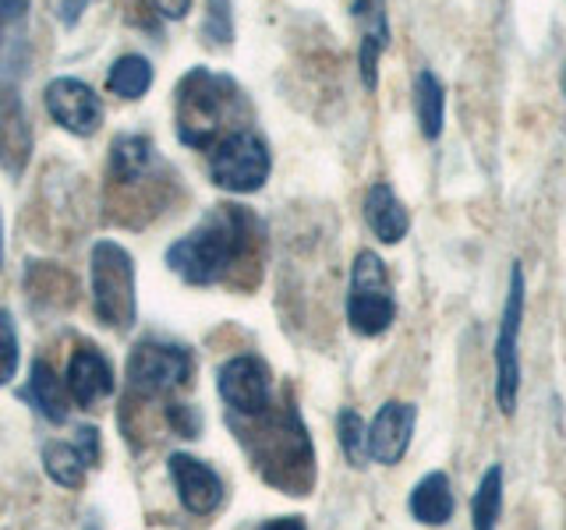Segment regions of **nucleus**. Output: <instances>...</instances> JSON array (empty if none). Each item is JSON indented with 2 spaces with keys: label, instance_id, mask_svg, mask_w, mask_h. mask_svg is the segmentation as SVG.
I'll use <instances>...</instances> for the list:
<instances>
[{
  "label": "nucleus",
  "instance_id": "21",
  "mask_svg": "<svg viewBox=\"0 0 566 530\" xmlns=\"http://www.w3.org/2000/svg\"><path fill=\"white\" fill-rule=\"evenodd\" d=\"M153 167V141L146 135H117L111 146V177L117 184H135Z\"/></svg>",
  "mask_w": 566,
  "mask_h": 530
},
{
  "label": "nucleus",
  "instance_id": "13",
  "mask_svg": "<svg viewBox=\"0 0 566 530\" xmlns=\"http://www.w3.org/2000/svg\"><path fill=\"white\" fill-rule=\"evenodd\" d=\"M354 22H358V71L368 93L379 88V61L389 50V14L386 0H354Z\"/></svg>",
  "mask_w": 566,
  "mask_h": 530
},
{
  "label": "nucleus",
  "instance_id": "2",
  "mask_svg": "<svg viewBox=\"0 0 566 530\" xmlns=\"http://www.w3.org/2000/svg\"><path fill=\"white\" fill-rule=\"evenodd\" d=\"M524 311H527V273L524 262L513 258L510 262V276H506V297H503V311H500V329H495V406H500L503 417L517 414L521 403V336H524Z\"/></svg>",
  "mask_w": 566,
  "mask_h": 530
},
{
  "label": "nucleus",
  "instance_id": "29",
  "mask_svg": "<svg viewBox=\"0 0 566 530\" xmlns=\"http://www.w3.org/2000/svg\"><path fill=\"white\" fill-rule=\"evenodd\" d=\"M25 8H29V0H0V35H4L11 22H18V18L25 14Z\"/></svg>",
  "mask_w": 566,
  "mask_h": 530
},
{
  "label": "nucleus",
  "instance_id": "10",
  "mask_svg": "<svg viewBox=\"0 0 566 530\" xmlns=\"http://www.w3.org/2000/svg\"><path fill=\"white\" fill-rule=\"evenodd\" d=\"M418 428V406L407 400H386L368 421V459L379 467H397L407 456Z\"/></svg>",
  "mask_w": 566,
  "mask_h": 530
},
{
  "label": "nucleus",
  "instance_id": "25",
  "mask_svg": "<svg viewBox=\"0 0 566 530\" xmlns=\"http://www.w3.org/2000/svg\"><path fill=\"white\" fill-rule=\"evenodd\" d=\"M18 361H22V350H18V329L11 311H0V385H8L18 375Z\"/></svg>",
  "mask_w": 566,
  "mask_h": 530
},
{
  "label": "nucleus",
  "instance_id": "4",
  "mask_svg": "<svg viewBox=\"0 0 566 530\" xmlns=\"http://www.w3.org/2000/svg\"><path fill=\"white\" fill-rule=\"evenodd\" d=\"M347 326L350 332L376 340L386 336L397 322V294L389 283L386 262L376 252H358L350 262V283H347Z\"/></svg>",
  "mask_w": 566,
  "mask_h": 530
},
{
  "label": "nucleus",
  "instance_id": "20",
  "mask_svg": "<svg viewBox=\"0 0 566 530\" xmlns=\"http://www.w3.org/2000/svg\"><path fill=\"white\" fill-rule=\"evenodd\" d=\"M32 406H35V414L46 417L50 424H64L67 421V389L64 382L53 375V368L46 361H35L32 364V375H29V385H25V393H22Z\"/></svg>",
  "mask_w": 566,
  "mask_h": 530
},
{
  "label": "nucleus",
  "instance_id": "18",
  "mask_svg": "<svg viewBox=\"0 0 566 530\" xmlns=\"http://www.w3.org/2000/svg\"><path fill=\"white\" fill-rule=\"evenodd\" d=\"M29 149H32V135L22 114V103L11 93L0 96V167L8 173H22L29 163Z\"/></svg>",
  "mask_w": 566,
  "mask_h": 530
},
{
  "label": "nucleus",
  "instance_id": "9",
  "mask_svg": "<svg viewBox=\"0 0 566 530\" xmlns=\"http://www.w3.org/2000/svg\"><path fill=\"white\" fill-rule=\"evenodd\" d=\"M217 389L230 411L244 417H262L273 406L270 368L252 358V353H238V358L223 361L217 371Z\"/></svg>",
  "mask_w": 566,
  "mask_h": 530
},
{
  "label": "nucleus",
  "instance_id": "30",
  "mask_svg": "<svg viewBox=\"0 0 566 530\" xmlns=\"http://www.w3.org/2000/svg\"><path fill=\"white\" fill-rule=\"evenodd\" d=\"M149 4L164 18H170V22H177V18H185L191 11V0H149Z\"/></svg>",
  "mask_w": 566,
  "mask_h": 530
},
{
  "label": "nucleus",
  "instance_id": "7",
  "mask_svg": "<svg viewBox=\"0 0 566 530\" xmlns=\"http://www.w3.org/2000/svg\"><path fill=\"white\" fill-rule=\"evenodd\" d=\"M195 375V353L181 343L164 340H142L132 347L124 379H128V396L135 400H159L191 382Z\"/></svg>",
  "mask_w": 566,
  "mask_h": 530
},
{
  "label": "nucleus",
  "instance_id": "22",
  "mask_svg": "<svg viewBox=\"0 0 566 530\" xmlns=\"http://www.w3.org/2000/svg\"><path fill=\"white\" fill-rule=\"evenodd\" d=\"M153 85V64L142 57V53H124L111 64V75H106V88L120 99H142Z\"/></svg>",
  "mask_w": 566,
  "mask_h": 530
},
{
  "label": "nucleus",
  "instance_id": "33",
  "mask_svg": "<svg viewBox=\"0 0 566 530\" xmlns=\"http://www.w3.org/2000/svg\"><path fill=\"white\" fill-rule=\"evenodd\" d=\"M0 258H4V241H0Z\"/></svg>",
  "mask_w": 566,
  "mask_h": 530
},
{
  "label": "nucleus",
  "instance_id": "11",
  "mask_svg": "<svg viewBox=\"0 0 566 530\" xmlns=\"http://www.w3.org/2000/svg\"><path fill=\"white\" fill-rule=\"evenodd\" d=\"M46 114L53 124H61L64 131L88 138L99 131L103 124V99L96 96L93 85H85L82 78H53L46 85Z\"/></svg>",
  "mask_w": 566,
  "mask_h": 530
},
{
  "label": "nucleus",
  "instance_id": "19",
  "mask_svg": "<svg viewBox=\"0 0 566 530\" xmlns=\"http://www.w3.org/2000/svg\"><path fill=\"white\" fill-rule=\"evenodd\" d=\"M506 502V470L503 464H489L471 491V530H500Z\"/></svg>",
  "mask_w": 566,
  "mask_h": 530
},
{
  "label": "nucleus",
  "instance_id": "28",
  "mask_svg": "<svg viewBox=\"0 0 566 530\" xmlns=\"http://www.w3.org/2000/svg\"><path fill=\"white\" fill-rule=\"evenodd\" d=\"M71 446L78 449V456L85 459V467H99V432L93 428V424H82V428H75V442Z\"/></svg>",
  "mask_w": 566,
  "mask_h": 530
},
{
  "label": "nucleus",
  "instance_id": "15",
  "mask_svg": "<svg viewBox=\"0 0 566 530\" xmlns=\"http://www.w3.org/2000/svg\"><path fill=\"white\" fill-rule=\"evenodd\" d=\"M361 216H365V226L371 230V237L386 247L400 244L407 234H411V212H407L394 184H386V181L368 184L365 202H361Z\"/></svg>",
  "mask_w": 566,
  "mask_h": 530
},
{
  "label": "nucleus",
  "instance_id": "32",
  "mask_svg": "<svg viewBox=\"0 0 566 530\" xmlns=\"http://www.w3.org/2000/svg\"><path fill=\"white\" fill-rule=\"evenodd\" d=\"M559 88H563V96H566V57H563V78H559Z\"/></svg>",
  "mask_w": 566,
  "mask_h": 530
},
{
  "label": "nucleus",
  "instance_id": "8",
  "mask_svg": "<svg viewBox=\"0 0 566 530\" xmlns=\"http://www.w3.org/2000/svg\"><path fill=\"white\" fill-rule=\"evenodd\" d=\"M273 170V152L255 131H230L212 146L209 159V177L212 184L230 191V194H252L265 181H270Z\"/></svg>",
  "mask_w": 566,
  "mask_h": 530
},
{
  "label": "nucleus",
  "instance_id": "26",
  "mask_svg": "<svg viewBox=\"0 0 566 530\" xmlns=\"http://www.w3.org/2000/svg\"><path fill=\"white\" fill-rule=\"evenodd\" d=\"M202 35L209 43H230L234 40V22H230V0H209Z\"/></svg>",
  "mask_w": 566,
  "mask_h": 530
},
{
  "label": "nucleus",
  "instance_id": "3",
  "mask_svg": "<svg viewBox=\"0 0 566 530\" xmlns=\"http://www.w3.org/2000/svg\"><path fill=\"white\" fill-rule=\"evenodd\" d=\"M238 99V85L209 67H191L177 85V138L191 149H212L217 128Z\"/></svg>",
  "mask_w": 566,
  "mask_h": 530
},
{
  "label": "nucleus",
  "instance_id": "16",
  "mask_svg": "<svg viewBox=\"0 0 566 530\" xmlns=\"http://www.w3.org/2000/svg\"><path fill=\"white\" fill-rule=\"evenodd\" d=\"M407 512L421 527H447L457 517V491L447 470H429L418 477L411 495H407Z\"/></svg>",
  "mask_w": 566,
  "mask_h": 530
},
{
  "label": "nucleus",
  "instance_id": "24",
  "mask_svg": "<svg viewBox=\"0 0 566 530\" xmlns=\"http://www.w3.org/2000/svg\"><path fill=\"white\" fill-rule=\"evenodd\" d=\"M336 442H340L350 467L368 464V424L354 406H344V411L336 414Z\"/></svg>",
  "mask_w": 566,
  "mask_h": 530
},
{
  "label": "nucleus",
  "instance_id": "5",
  "mask_svg": "<svg viewBox=\"0 0 566 530\" xmlns=\"http://www.w3.org/2000/svg\"><path fill=\"white\" fill-rule=\"evenodd\" d=\"M96 318L111 329L135 326V258L117 241H96L88 255Z\"/></svg>",
  "mask_w": 566,
  "mask_h": 530
},
{
  "label": "nucleus",
  "instance_id": "14",
  "mask_svg": "<svg viewBox=\"0 0 566 530\" xmlns=\"http://www.w3.org/2000/svg\"><path fill=\"white\" fill-rule=\"evenodd\" d=\"M114 364L103 358L96 347H78L67 361V396L75 400L82 411H93L99 400L114 393Z\"/></svg>",
  "mask_w": 566,
  "mask_h": 530
},
{
  "label": "nucleus",
  "instance_id": "6",
  "mask_svg": "<svg viewBox=\"0 0 566 530\" xmlns=\"http://www.w3.org/2000/svg\"><path fill=\"white\" fill-rule=\"evenodd\" d=\"M262 446L265 449L255 456L265 481L280 485L287 495H308L315 481V449L305 432V421L294 411H287L276 421V428L262 438Z\"/></svg>",
  "mask_w": 566,
  "mask_h": 530
},
{
  "label": "nucleus",
  "instance_id": "1",
  "mask_svg": "<svg viewBox=\"0 0 566 530\" xmlns=\"http://www.w3.org/2000/svg\"><path fill=\"white\" fill-rule=\"evenodd\" d=\"M255 220L238 205H217L209 216L167 247V265L191 287H212L238 265Z\"/></svg>",
  "mask_w": 566,
  "mask_h": 530
},
{
  "label": "nucleus",
  "instance_id": "27",
  "mask_svg": "<svg viewBox=\"0 0 566 530\" xmlns=\"http://www.w3.org/2000/svg\"><path fill=\"white\" fill-rule=\"evenodd\" d=\"M167 421H170V428L177 435H185V438H199V432H202V414L195 411V406H188V403H170L167 406Z\"/></svg>",
  "mask_w": 566,
  "mask_h": 530
},
{
  "label": "nucleus",
  "instance_id": "23",
  "mask_svg": "<svg viewBox=\"0 0 566 530\" xmlns=\"http://www.w3.org/2000/svg\"><path fill=\"white\" fill-rule=\"evenodd\" d=\"M43 470L50 474L53 485L61 488H82L85 481V459L78 456V449L71 442H46L43 446Z\"/></svg>",
  "mask_w": 566,
  "mask_h": 530
},
{
  "label": "nucleus",
  "instance_id": "31",
  "mask_svg": "<svg viewBox=\"0 0 566 530\" xmlns=\"http://www.w3.org/2000/svg\"><path fill=\"white\" fill-rule=\"evenodd\" d=\"M259 530H308V523L301 517H276L270 523H262Z\"/></svg>",
  "mask_w": 566,
  "mask_h": 530
},
{
  "label": "nucleus",
  "instance_id": "17",
  "mask_svg": "<svg viewBox=\"0 0 566 530\" xmlns=\"http://www.w3.org/2000/svg\"><path fill=\"white\" fill-rule=\"evenodd\" d=\"M415 120L424 141H439L447 131V85L432 67H418L411 82Z\"/></svg>",
  "mask_w": 566,
  "mask_h": 530
},
{
  "label": "nucleus",
  "instance_id": "12",
  "mask_svg": "<svg viewBox=\"0 0 566 530\" xmlns=\"http://www.w3.org/2000/svg\"><path fill=\"white\" fill-rule=\"evenodd\" d=\"M167 474L174 481V491L181 506L195 517H209L217 512V506L223 502V477L212 470L206 459L191 456V453H174L167 459Z\"/></svg>",
  "mask_w": 566,
  "mask_h": 530
}]
</instances>
